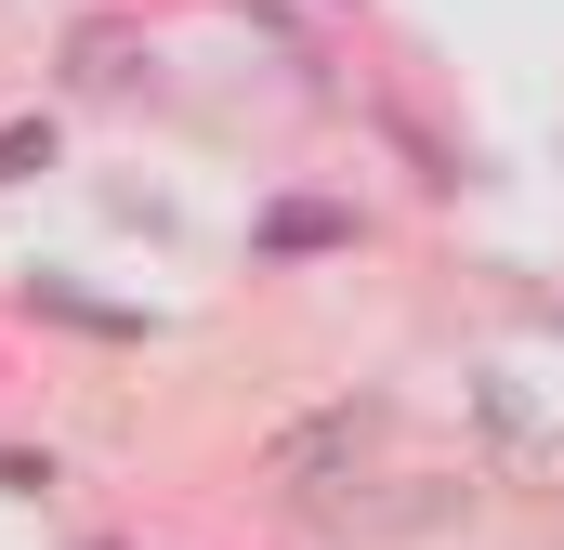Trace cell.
I'll return each instance as SVG.
<instances>
[{"label":"cell","mask_w":564,"mask_h":550,"mask_svg":"<svg viewBox=\"0 0 564 550\" xmlns=\"http://www.w3.org/2000/svg\"><path fill=\"white\" fill-rule=\"evenodd\" d=\"M381 432H394L381 394H328V407H302V419L263 432V485H276L289 512H328V498H355V485H368Z\"/></svg>","instance_id":"6da1fadb"},{"label":"cell","mask_w":564,"mask_h":550,"mask_svg":"<svg viewBox=\"0 0 564 550\" xmlns=\"http://www.w3.org/2000/svg\"><path fill=\"white\" fill-rule=\"evenodd\" d=\"M66 79H79V92H119V79H132V40H119V26H79Z\"/></svg>","instance_id":"7a4b0ae2"},{"label":"cell","mask_w":564,"mask_h":550,"mask_svg":"<svg viewBox=\"0 0 564 550\" xmlns=\"http://www.w3.org/2000/svg\"><path fill=\"white\" fill-rule=\"evenodd\" d=\"M13 170H53V119H13V132H0V184H13Z\"/></svg>","instance_id":"3957f363"}]
</instances>
